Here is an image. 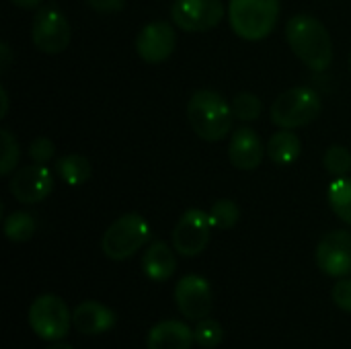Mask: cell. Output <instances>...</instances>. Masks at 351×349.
Masks as SVG:
<instances>
[{
    "label": "cell",
    "mask_w": 351,
    "mask_h": 349,
    "mask_svg": "<svg viewBox=\"0 0 351 349\" xmlns=\"http://www.w3.org/2000/svg\"><path fill=\"white\" fill-rule=\"evenodd\" d=\"M177 251H173L167 243L154 241L146 247L142 255V272L148 280L160 284L175 276L177 272Z\"/></svg>",
    "instance_id": "e0dca14e"
},
{
    "label": "cell",
    "mask_w": 351,
    "mask_h": 349,
    "mask_svg": "<svg viewBox=\"0 0 351 349\" xmlns=\"http://www.w3.org/2000/svg\"><path fill=\"white\" fill-rule=\"evenodd\" d=\"M134 47L146 64H162L177 47V31L169 21H152L140 29Z\"/></svg>",
    "instance_id": "8fae6325"
},
{
    "label": "cell",
    "mask_w": 351,
    "mask_h": 349,
    "mask_svg": "<svg viewBox=\"0 0 351 349\" xmlns=\"http://www.w3.org/2000/svg\"><path fill=\"white\" fill-rule=\"evenodd\" d=\"M29 158L33 160V163H37V165H47L51 158H53V154H56V146H53V142L49 140V138H45V136H39V138H35L31 144H29Z\"/></svg>",
    "instance_id": "4316f807"
},
{
    "label": "cell",
    "mask_w": 351,
    "mask_h": 349,
    "mask_svg": "<svg viewBox=\"0 0 351 349\" xmlns=\"http://www.w3.org/2000/svg\"><path fill=\"white\" fill-rule=\"evenodd\" d=\"M14 6L19 8H25V10H33V8H39L43 0H10Z\"/></svg>",
    "instance_id": "4dcf8cb0"
},
{
    "label": "cell",
    "mask_w": 351,
    "mask_h": 349,
    "mask_svg": "<svg viewBox=\"0 0 351 349\" xmlns=\"http://www.w3.org/2000/svg\"><path fill=\"white\" fill-rule=\"evenodd\" d=\"M286 39L294 56L311 70L323 72L333 62V41L327 27L313 14H294L286 23Z\"/></svg>",
    "instance_id": "6da1fadb"
},
{
    "label": "cell",
    "mask_w": 351,
    "mask_h": 349,
    "mask_svg": "<svg viewBox=\"0 0 351 349\" xmlns=\"http://www.w3.org/2000/svg\"><path fill=\"white\" fill-rule=\"evenodd\" d=\"M323 111L321 95L311 86H294L284 91L271 105V121L284 130H296L313 123Z\"/></svg>",
    "instance_id": "5b68a950"
},
{
    "label": "cell",
    "mask_w": 351,
    "mask_h": 349,
    "mask_svg": "<svg viewBox=\"0 0 351 349\" xmlns=\"http://www.w3.org/2000/svg\"><path fill=\"white\" fill-rule=\"evenodd\" d=\"M56 171H58L60 179L70 187L84 185L93 175V167H90L88 158L82 154H66V156L58 158Z\"/></svg>",
    "instance_id": "d6986e66"
},
{
    "label": "cell",
    "mask_w": 351,
    "mask_h": 349,
    "mask_svg": "<svg viewBox=\"0 0 351 349\" xmlns=\"http://www.w3.org/2000/svg\"><path fill=\"white\" fill-rule=\"evenodd\" d=\"M45 349H74L70 344H66V341H51L49 346Z\"/></svg>",
    "instance_id": "d6a6232c"
},
{
    "label": "cell",
    "mask_w": 351,
    "mask_h": 349,
    "mask_svg": "<svg viewBox=\"0 0 351 349\" xmlns=\"http://www.w3.org/2000/svg\"><path fill=\"white\" fill-rule=\"evenodd\" d=\"M263 154H267V150L263 148V142L253 128L243 125L234 130L228 142V158L234 169L255 171L263 163Z\"/></svg>",
    "instance_id": "5bb4252c"
},
{
    "label": "cell",
    "mask_w": 351,
    "mask_h": 349,
    "mask_svg": "<svg viewBox=\"0 0 351 349\" xmlns=\"http://www.w3.org/2000/svg\"><path fill=\"white\" fill-rule=\"evenodd\" d=\"M230 107H232L234 119H239V121H257L261 117V113H263L261 99L255 93H249V91H243V93L234 95Z\"/></svg>",
    "instance_id": "603a6c76"
},
{
    "label": "cell",
    "mask_w": 351,
    "mask_h": 349,
    "mask_svg": "<svg viewBox=\"0 0 351 349\" xmlns=\"http://www.w3.org/2000/svg\"><path fill=\"white\" fill-rule=\"evenodd\" d=\"M208 214H210V222H212L214 228L230 230V228L237 226V222L241 218V208L232 200H218V202L212 204Z\"/></svg>",
    "instance_id": "7402d4cb"
},
{
    "label": "cell",
    "mask_w": 351,
    "mask_h": 349,
    "mask_svg": "<svg viewBox=\"0 0 351 349\" xmlns=\"http://www.w3.org/2000/svg\"><path fill=\"white\" fill-rule=\"evenodd\" d=\"M150 224L138 212L123 214L103 232L101 249L111 261H125L144 249L150 241Z\"/></svg>",
    "instance_id": "277c9868"
},
{
    "label": "cell",
    "mask_w": 351,
    "mask_h": 349,
    "mask_svg": "<svg viewBox=\"0 0 351 349\" xmlns=\"http://www.w3.org/2000/svg\"><path fill=\"white\" fill-rule=\"evenodd\" d=\"M31 41L41 53L47 56H58L68 47L70 23L66 12L56 2L37 8L31 23Z\"/></svg>",
    "instance_id": "52a82bcc"
},
{
    "label": "cell",
    "mask_w": 351,
    "mask_h": 349,
    "mask_svg": "<svg viewBox=\"0 0 351 349\" xmlns=\"http://www.w3.org/2000/svg\"><path fill=\"white\" fill-rule=\"evenodd\" d=\"M212 222L210 214L199 210V208H189L183 212V216L177 220L173 228V249L181 257H197L199 253L206 251L212 234Z\"/></svg>",
    "instance_id": "ba28073f"
},
{
    "label": "cell",
    "mask_w": 351,
    "mask_h": 349,
    "mask_svg": "<svg viewBox=\"0 0 351 349\" xmlns=\"http://www.w3.org/2000/svg\"><path fill=\"white\" fill-rule=\"evenodd\" d=\"M280 8V0H230V29L245 41H261L274 33Z\"/></svg>",
    "instance_id": "3957f363"
},
{
    "label": "cell",
    "mask_w": 351,
    "mask_h": 349,
    "mask_svg": "<svg viewBox=\"0 0 351 349\" xmlns=\"http://www.w3.org/2000/svg\"><path fill=\"white\" fill-rule=\"evenodd\" d=\"M193 335H195V344L204 349H214L218 348L224 339V329L222 325L216 321V319H202L197 321L195 329H193Z\"/></svg>",
    "instance_id": "d4e9b609"
},
{
    "label": "cell",
    "mask_w": 351,
    "mask_h": 349,
    "mask_svg": "<svg viewBox=\"0 0 351 349\" xmlns=\"http://www.w3.org/2000/svg\"><path fill=\"white\" fill-rule=\"evenodd\" d=\"M323 167L333 177H348L351 171V152L341 144L329 146L323 156Z\"/></svg>",
    "instance_id": "cb8c5ba5"
},
{
    "label": "cell",
    "mask_w": 351,
    "mask_h": 349,
    "mask_svg": "<svg viewBox=\"0 0 351 349\" xmlns=\"http://www.w3.org/2000/svg\"><path fill=\"white\" fill-rule=\"evenodd\" d=\"M2 230L10 243H27L33 239L37 230V222L29 212H12L10 216L4 218Z\"/></svg>",
    "instance_id": "44dd1931"
},
{
    "label": "cell",
    "mask_w": 351,
    "mask_h": 349,
    "mask_svg": "<svg viewBox=\"0 0 351 349\" xmlns=\"http://www.w3.org/2000/svg\"><path fill=\"white\" fill-rule=\"evenodd\" d=\"M175 304L187 321L208 319L214 306L212 286L206 278L189 274L183 276L175 286Z\"/></svg>",
    "instance_id": "30bf717a"
},
{
    "label": "cell",
    "mask_w": 351,
    "mask_h": 349,
    "mask_svg": "<svg viewBox=\"0 0 351 349\" xmlns=\"http://www.w3.org/2000/svg\"><path fill=\"white\" fill-rule=\"evenodd\" d=\"M317 265L329 278L351 276V232L333 230L325 234L317 245Z\"/></svg>",
    "instance_id": "4fadbf2b"
},
{
    "label": "cell",
    "mask_w": 351,
    "mask_h": 349,
    "mask_svg": "<svg viewBox=\"0 0 351 349\" xmlns=\"http://www.w3.org/2000/svg\"><path fill=\"white\" fill-rule=\"evenodd\" d=\"M327 200L333 214L351 226V177H335L327 189Z\"/></svg>",
    "instance_id": "ffe728a7"
},
{
    "label": "cell",
    "mask_w": 351,
    "mask_h": 349,
    "mask_svg": "<svg viewBox=\"0 0 351 349\" xmlns=\"http://www.w3.org/2000/svg\"><path fill=\"white\" fill-rule=\"evenodd\" d=\"M8 113V93L4 86H0V119H4Z\"/></svg>",
    "instance_id": "1f68e13d"
},
{
    "label": "cell",
    "mask_w": 351,
    "mask_h": 349,
    "mask_svg": "<svg viewBox=\"0 0 351 349\" xmlns=\"http://www.w3.org/2000/svg\"><path fill=\"white\" fill-rule=\"evenodd\" d=\"M333 302L339 311L350 313L351 315V278H341L335 286H333Z\"/></svg>",
    "instance_id": "83f0119b"
},
{
    "label": "cell",
    "mask_w": 351,
    "mask_h": 349,
    "mask_svg": "<svg viewBox=\"0 0 351 349\" xmlns=\"http://www.w3.org/2000/svg\"><path fill=\"white\" fill-rule=\"evenodd\" d=\"M117 315L103 302L84 300L72 311V327L82 335H101L115 327Z\"/></svg>",
    "instance_id": "9a60e30c"
},
{
    "label": "cell",
    "mask_w": 351,
    "mask_h": 349,
    "mask_svg": "<svg viewBox=\"0 0 351 349\" xmlns=\"http://www.w3.org/2000/svg\"><path fill=\"white\" fill-rule=\"evenodd\" d=\"M53 189V175L45 165H25L16 169L10 177L8 191L10 195L27 206L43 202Z\"/></svg>",
    "instance_id": "7c38bea8"
},
{
    "label": "cell",
    "mask_w": 351,
    "mask_h": 349,
    "mask_svg": "<svg viewBox=\"0 0 351 349\" xmlns=\"http://www.w3.org/2000/svg\"><path fill=\"white\" fill-rule=\"evenodd\" d=\"M350 70H351V56H350Z\"/></svg>",
    "instance_id": "836d02e7"
},
{
    "label": "cell",
    "mask_w": 351,
    "mask_h": 349,
    "mask_svg": "<svg viewBox=\"0 0 351 349\" xmlns=\"http://www.w3.org/2000/svg\"><path fill=\"white\" fill-rule=\"evenodd\" d=\"M226 8L222 0H175L171 6L173 25L185 33H204L220 25Z\"/></svg>",
    "instance_id": "9c48e42d"
},
{
    "label": "cell",
    "mask_w": 351,
    "mask_h": 349,
    "mask_svg": "<svg viewBox=\"0 0 351 349\" xmlns=\"http://www.w3.org/2000/svg\"><path fill=\"white\" fill-rule=\"evenodd\" d=\"M195 344L193 329L187 323L169 319L150 327L146 335L148 349H191Z\"/></svg>",
    "instance_id": "2e32d148"
},
{
    "label": "cell",
    "mask_w": 351,
    "mask_h": 349,
    "mask_svg": "<svg viewBox=\"0 0 351 349\" xmlns=\"http://www.w3.org/2000/svg\"><path fill=\"white\" fill-rule=\"evenodd\" d=\"M10 60H12L10 45H8L6 41H2V43H0V72H6V70H8Z\"/></svg>",
    "instance_id": "f546056e"
},
{
    "label": "cell",
    "mask_w": 351,
    "mask_h": 349,
    "mask_svg": "<svg viewBox=\"0 0 351 349\" xmlns=\"http://www.w3.org/2000/svg\"><path fill=\"white\" fill-rule=\"evenodd\" d=\"M31 331L43 341H62L72 327V313L68 304L56 294L37 296L27 313Z\"/></svg>",
    "instance_id": "8992f818"
},
{
    "label": "cell",
    "mask_w": 351,
    "mask_h": 349,
    "mask_svg": "<svg viewBox=\"0 0 351 349\" xmlns=\"http://www.w3.org/2000/svg\"><path fill=\"white\" fill-rule=\"evenodd\" d=\"M86 2L95 12H101V14H113L125 6V0H86Z\"/></svg>",
    "instance_id": "f1b7e54d"
},
{
    "label": "cell",
    "mask_w": 351,
    "mask_h": 349,
    "mask_svg": "<svg viewBox=\"0 0 351 349\" xmlns=\"http://www.w3.org/2000/svg\"><path fill=\"white\" fill-rule=\"evenodd\" d=\"M0 146H2V156H0V175L2 177H8L10 173L16 171V163H19V156H21V150H19V142L16 138L4 128L0 130Z\"/></svg>",
    "instance_id": "484cf974"
},
{
    "label": "cell",
    "mask_w": 351,
    "mask_h": 349,
    "mask_svg": "<svg viewBox=\"0 0 351 349\" xmlns=\"http://www.w3.org/2000/svg\"><path fill=\"white\" fill-rule=\"evenodd\" d=\"M187 119L191 130L206 142H220L232 130V107L230 103L212 88H199L189 97Z\"/></svg>",
    "instance_id": "7a4b0ae2"
},
{
    "label": "cell",
    "mask_w": 351,
    "mask_h": 349,
    "mask_svg": "<svg viewBox=\"0 0 351 349\" xmlns=\"http://www.w3.org/2000/svg\"><path fill=\"white\" fill-rule=\"evenodd\" d=\"M267 156L274 165L278 167H288L294 160H298L300 150H302V142L300 138L294 134V130H284L280 128L269 140H267Z\"/></svg>",
    "instance_id": "ac0fdd59"
}]
</instances>
